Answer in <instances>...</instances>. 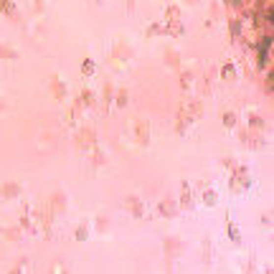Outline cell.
I'll use <instances>...</instances> for the list:
<instances>
[]
</instances>
